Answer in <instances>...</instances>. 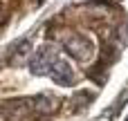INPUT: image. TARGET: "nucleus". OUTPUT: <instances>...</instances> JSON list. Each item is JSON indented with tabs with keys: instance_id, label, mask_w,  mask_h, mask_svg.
I'll use <instances>...</instances> for the list:
<instances>
[{
	"instance_id": "1",
	"label": "nucleus",
	"mask_w": 128,
	"mask_h": 121,
	"mask_svg": "<svg viewBox=\"0 0 128 121\" xmlns=\"http://www.w3.org/2000/svg\"><path fill=\"white\" fill-rule=\"evenodd\" d=\"M56 49L54 47H40L34 56H32V61H29V70H32V74L34 76H45V74H50V70H52V65L56 63Z\"/></svg>"
},
{
	"instance_id": "2",
	"label": "nucleus",
	"mask_w": 128,
	"mask_h": 121,
	"mask_svg": "<svg viewBox=\"0 0 128 121\" xmlns=\"http://www.w3.org/2000/svg\"><path fill=\"white\" fill-rule=\"evenodd\" d=\"M65 49L76 61H88L92 56V43H90V38H86L81 34H74L72 38H68L65 40Z\"/></svg>"
},
{
	"instance_id": "3",
	"label": "nucleus",
	"mask_w": 128,
	"mask_h": 121,
	"mask_svg": "<svg viewBox=\"0 0 128 121\" xmlns=\"http://www.w3.org/2000/svg\"><path fill=\"white\" fill-rule=\"evenodd\" d=\"M50 76L54 79V83H58V85H63V88H72L74 85V72H72V67L68 65V61H61V58H56V63L52 65V70H50Z\"/></svg>"
},
{
	"instance_id": "4",
	"label": "nucleus",
	"mask_w": 128,
	"mask_h": 121,
	"mask_svg": "<svg viewBox=\"0 0 128 121\" xmlns=\"http://www.w3.org/2000/svg\"><path fill=\"white\" fill-rule=\"evenodd\" d=\"M2 108H4V112H7V119H11V121H22L25 115H34V110H32V99L7 101Z\"/></svg>"
},
{
	"instance_id": "5",
	"label": "nucleus",
	"mask_w": 128,
	"mask_h": 121,
	"mask_svg": "<svg viewBox=\"0 0 128 121\" xmlns=\"http://www.w3.org/2000/svg\"><path fill=\"white\" fill-rule=\"evenodd\" d=\"M56 108H58V99L52 97V94H47V92L32 97V110H34V115H52Z\"/></svg>"
},
{
	"instance_id": "6",
	"label": "nucleus",
	"mask_w": 128,
	"mask_h": 121,
	"mask_svg": "<svg viewBox=\"0 0 128 121\" xmlns=\"http://www.w3.org/2000/svg\"><path fill=\"white\" fill-rule=\"evenodd\" d=\"M29 47H32V45H29V40H22V45H18V47H16V52H14L11 56H9L11 65H16V63H18V58H22V56H25V54L29 52Z\"/></svg>"
},
{
	"instance_id": "7",
	"label": "nucleus",
	"mask_w": 128,
	"mask_h": 121,
	"mask_svg": "<svg viewBox=\"0 0 128 121\" xmlns=\"http://www.w3.org/2000/svg\"><path fill=\"white\" fill-rule=\"evenodd\" d=\"M126 121H128V119H126Z\"/></svg>"
}]
</instances>
